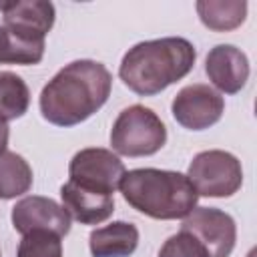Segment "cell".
Wrapping results in <instances>:
<instances>
[{"label": "cell", "instance_id": "cell-1", "mask_svg": "<svg viewBox=\"0 0 257 257\" xmlns=\"http://www.w3.org/2000/svg\"><path fill=\"white\" fill-rule=\"evenodd\" d=\"M112 88V74L102 62L74 60L60 68L40 92V112L56 126H74L92 116Z\"/></svg>", "mask_w": 257, "mask_h": 257}, {"label": "cell", "instance_id": "cell-2", "mask_svg": "<svg viewBox=\"0 0 257 257\" xmlns=\"http://www.w3.org/2000/svg\"><path fill=\"white\" fill-rule=\"evenodd\" d=\"M197 60L195 46L181 36L145 40L128 48L118 66L120 80L139 96H155L185 78Z\"/></svg>", "mask_w": 257, "mask_h": 257}, {"label": "cell", "instance_id": "cell-3", "mask_svg": "<svg viewBox=\"0 0 257 257\" xmlns=\"http://www.w3.org/2000/svg\"><path fill=\"white\" fill-rule=\"evenodd\" d=\"M118 189L133 209L161 221L185 219L199 201L187 175L177 171L133 169L122 175Z\"/></svg>", "mask_w": 257, "mask_h": 257}, {"label": "cell", "instance_id": "cell-4", "mask_svg": "<svg viewBox=\"0 0 257 257\" xmlns=\"http://www.w3.org/2000/svg\"><path fill=\"white\" fill-rule=\"evenodd\" d=\"M167 143V126L157 112L143 104L126 106L118 112L110 128V147L122 157H149Z\"/></svg>", "mask_w": 257, "mask_h": 257}, {"label": "cell", "instance_id": "cell-5", "mask_svg": "<svg viewBox=\"0 0 257 257\" xmlns=\"http://www.w3.org/2000/svg\"><path fill=\"white\" fill-rule=\"evenodd\" d=\"M187 179L199 197H231L243 185V167L241 161L219 149L203 151L195 155L187 169Z\"/></svg>", "mask_w": 257, "mask_h": 257}, {"label": "cell", "instance_id": "cell-6", "mask_svg": "<svg viewBox=\"0 0 257 257\" xmlns=\"http://www.w3.org/2000/svg\"><path fill=\"white\" fill-rule=\"evenodd\" d=\"M124 173L126 171L118 155L100 147L78 151L68 165V181L106 195H114Z\"/></svg>", "mask_w": 257, "mask_h": 257}, {"label": "cell", "instance_id": "cell-7", "mask_svg": "<svg viewBox=\"0 0 257 257\" xmlns=\"http://www.w3.org/2000/svg\"><path fill=\"white\" fill-rule=\"evenodd\" d=\"M173 118L189 131H205L221 120L225 98L213 86L195 82L177 92L171 102Z\"/></svg>", "mask_w": 257, "mask_h": 257}, {"label": "cell", "instance_id": "cell-8", "mask_svg": "<svg viewBox=\"0 0 257 257\" xmlns=\"http://www.w3.org/2000/svg\"><path fill=\"white\" fill-rule=\"evenodd\" d=\"M181 231L191 233L209 257H229L237 241L235 219L215 207H195L183 221Z\"/></svg>", "mask_w": 257, "mask_h": 257}, {"label": "cell", "instance_id": "cell-9", "mask_svg": "<svg viewBox=\"0 0 257 257\" xmlns=\"http://www.w3.org/2000/svg\"><path fill=\"white\" fill-rule=\"evenodd\" d=\"M12 225L22 235L30 231H50L58 237H64L70 231V217L56 201L30 195L12 207Z\"/></svg>", "mask_w": 257, "mask_h": 257}, {"label": "cell", "instance_id": "cell-10", "mask_svg": "<svg viewBox=\"0 0 257 257\" xmlns=\"http://www.w3.org/2000/svg\"><path fill=\"white\" fill-rule=\"evenodd\" d=\"M4 16V28L24 40L44 42L46 34L54 26V4L44 0H18L0 6Z\"/></svg>", "mask_w": 257, "mask_h": 257}, {"label": "cell", "instance_id": "cell-11", "mask_svg": "<svg viewBox=\"0 0 257 257\" xmlns=\"http://www.w3.org/2000/svg\"><path fill=\"white\" fill-rule=\"evenodd\" d=\"M205 72L217 92L235 94L247 84L249 78L247 54L233 44H217L205 58Z\"/></svg>", "mask_w": 257, "mask_h": 257}, {"label": "cell", "instance_id": "cell-12", "mask_svg": "<svg viewBox=\"0 0 257 257\" xmlns=\"http://www.w3.org/2000/svg\"><path fill=\"white\" fill-rule=\"evenodd\" d=\"M60 199L68 217L82 225H98L114 211V195L98 193L72 181H66L60 187Z\"/></svg>", "mask_w": 257, "mask_h": 257}, {"label": "cell", "instance_id": "cell-13", "mask_svg": "<svg viewBox=\"0 0 257 257\" xmlns=\"http://www.w3.org/2000/svg\"><path fill=\"white\" fill-rule=\"evenodd\" d=\"M139 245V229L128 221H112L110 225L90 231L88 247L92 257H128Z\"/></svg>", "mask_w": 257, "mask_h": 257}, {"label": "cell", "instance_id": "cell-14", "mask_svg": "<svg viewBox=\"0 0 257 257\" xmlns=\"http://www.w3.org/2000/svg\"><path fill=\"white\" fill-rule=\"evenodd\" d=\"M201 22L215 32H227L245 22V0H199L195 4Z\"/></svg>", "mask_w": 257, "mask_h": 257}, {"label": "cell", "instance_id": "cell-15", "mask_svg": "<svg viewBox=\"0 0 257 257\" xmlns=\"http://www.w3.org/2000/svg\"><path fill=\"white\" fill-rule=\"evenodd\" d=\"M32 187V169L24 157L12 151L0 153V199H14Z\"/></svg>", "mask_w": 257, "mask_h": 257}, {"label": "cell", "instance_id": "cell-16", "mask_svg": "<svg viewBox=\"0 0 257 257\" xmlns=\"http://www.w3.org/2000/svg\"><path fill=\"white\" fill-rule=\"evenodd\" d=\"M30 106V90L26 82L10 70L0 72V120H16Z\"/></svg>", "mask_w": 257, "mask_h": 257}, {"label": "cell", "instance_id": "cell-17", "mask_svg": "<svg viewBox=\"0 0 257 257\" xmlns=\"http://www.w3.org/2000/svg\"><path fill=\"white\" fill-rule=\"evenodd\" d=\"M60 239L50 231H30L22 235L16 257H62Z\"/></svg>", "mask_w": 257, "mask_h": 257}, {"label": "cell", "instance_id": "cell-18", "mask_svg": "<svg viewBox=\"0 0 257 257\" xmlns=\"http://www.w3.org/2000/svg\"><path fill=\"white\" fill-rule=\"evenodd\" d=\"M157 257H209V253L191 233L179 231L163 243Z\"/></svg>", "mask_w": 257, "mask_h": 257}, {"label": "cell", "instance_id": "cell-19", "mask_svg": "<svg viewBox=\"0 0 257 257\" xmlns=\"http://www.w3.org/2000/svg\"><path fill=\"white\" fill-rule=\"evenodd\" d=\"M8 137H10L8 124L0 120V153H4V151H6V145H8Z\"/></svg>", "mask_w": 257, "mask_h": 257}, {"label": "cell", "instance_id": "cell-20", "mask_svg": "<svg viewBox=\"0 0 257 257\" xmlns=\"http://www.w3.org/2000/svg\"><path fill=\"white\" fill-rule=\"evenodd\" d=\"M4 40H6V32H4V26H0V58H2V50H4Z\"/></svg>", "mask_w": 257, "mask_h": 257}, {"label": "cell", "instance_id": "cell-21", "mask_svg": "<svg viewBox=\"0 0 257 257\" xmlns=\"http://www.w3.org/2000/svg\"><path fill=\"white\" fill-rule=\"evenodd\" d=\"M0 257H2V255H0Z\"/></svg>", "mask_w": 257, "mask_h": 257}]
</instances>
